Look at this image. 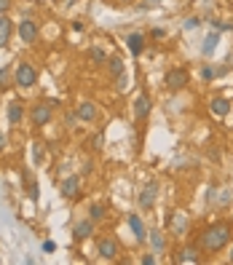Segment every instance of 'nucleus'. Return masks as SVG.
Listing matches in <instances>:
<instances>
[{
	"label": "nucleus",
	"instance_id": "nucleus-9",
	"mask_svg": "<svg viewBox=\"0 0 233 265\" xmlns=\"http://www.w3.org/2000/svg\"><path fill=\"white\" fill-rule=\"evenodd\" d=\"M25 115H27V110H25V105H22L19 99L8 102V124H11V126H22Z\"/></svg>",
	"mask_w": 233,
	"mask_h": 265
},
{
	"label": "nucleus",
	"instance_id": "nucleus-12",
	"mask_svg": "<svg viewBox=\"0 0 233 265\" xmlns=\"http://www.w3.org/2000/svg\"><path fill=\"white\" fill-rule=\"evenodd\" d=\"M129 228H132V233H134V241H139V244L147 238L145 222H142V217H139V214H129Z\"/></svg>",
	"mask_w": 233,
	"mask_h": 265
},
{
	"label": "nucleus",
	"instance_id": "nucleus-28",
	"mask_svg": "<svg viewBox=\"0 0 233 265\" xmlns=\"http://www.w3.org/2000/svg\"><path fill=\"white\" fill-rule=\"evenodd\" d=\"M43 252H46V255H51V252H56V244H54L51 238H46V241H43Z\"/></svg>",
	"mask_w": 233,
	"mask_h": 265
},
{
	"label": "nucleus",
	"instance_id": "nucleus-38",
	"mask_svg": "<svg viewBox=\"0 0 233 265\" xmlns=\"http://www.w3.org/2000/svg\"><path fill=\"white\" fill-rule=\"evenodd\" d=\"M49 3H56V0H49Z\"/></svg>",
	"mask_w": 233,
	"mask_h": 265
},
{
	"label": "nucleus",
	"instance_id": "nucleus-16",
	"mask_svg": "<svg viewBox=\"0 0 233 265\" xmlns=\"http://www.w3.org/2000/svg\"><path fill=\"white\" fill-rule=\"evenodd\" d=\"M174 262H180V265L199 262V249H193V247H185V249H180V255L174 257Z\"/></svg>",
	"mask_w": 233,
	"mask_h": 265
},
{
	"label": "nucleus",
	"instance_id": "nucleus-15",
	"mask_svg": "<svg viewBox=\"0 0 233 265\" xmlns=\"http://www.w3.org/2000/svg\"><path fill=\"white\" fill-rule=\"evenodd\" d=\"M91 233H94V222H91V220H80V222H75V228H73V238H75V241H86Z\"/></svg>",
	"mask_w": 233,
	"mask_h": 265
},
{
	"label": "nucleus",
	"instance_id": "nucleus-25",
	"mask_svg": "<svg viewBox=\"0 0 233 265\" xmlns=\"http://www.w3.org/2000/svg\"><path fill=\"white\" fill-rule=\"evenodd\" d=\"M199 24H201V19H199V16H188V19H185V30H196Z\"/></svg>",
	"mask_w": 233,
	"mask_h": 265
},
{
	"label": "nucleus",
	"instance_id": "nucleus-20",
	"mask_svg": "<svg viewBox=\"0 0 233 265\" xmlns=\"http://www.w3.org/2000/svg\"><path fill=\"white\" fill-rule=\"evenodd\" d=\"M217 43H220V35H217V32H209L206 38H204V43H201V54H204V56H212L215 48H217Z\"/></svg>",
	"mask_w": 233,
	"mask_h": 265
},
{
	"label": "nucleus",
	"instance_id": "nucleus-23",
	"mask_svg": "<svg viewBox=\"0 0 233 265\" xmlns=\"http://www.w3.org/2000/svg\"><path fill=\"white\" fill-rule=\"evenodd\" d=\"M126 89H129V75L121 72V75L115 78V91H126Z\"/></svg>",
	"mask_w": 233,
	"mask_h": 265
},
{
	"label": "nucleus",
	"instance_id": "nucleus-32",
	"mask_svg": "<svg viewBox=\"0 0 233 265\" xmlns=\"http://www.w3.org/2000/svg\"><path fill=\"white\" fill-rule=\"evenodd\" d=\"M8 8H11V0H0V14H8Z\"/></svg>",
	"mask_w": 233,
	"mask_h": 265
},
{
	"label": "nucleus",
	"instance_id": "nucleus-29",
	"mask_svg": "<svg viewBox=\"0 0 233 265\" xmlns=\"http://www.w3.org/2000/svg\"><path fill=\"white\" fill-rule=\"evenodd\" d=\"M8 86V70H0V89Z\"/></svg>",
	"mask_w": 233,
	"mask_h": 265
},
{
	"label": "nucleus",
	"instance_id": "nucleus-13",
	"mask_svg": "<svg viewBox=\"0 0 233 265\" xmlns=\"http://www.w3.org/2000/svg\"><path fill=\"white\" fill-rule=\"evenodd\" d=\"M126 46H129V51L134 56H139L145 51V35L142 32H129V35H126Z\"/></svg>",
	"mask_w": 233,
	"mask_h": 265
},
{
	"label": "nucleus",
	"instance_id": "nucleus-8",
	"mask_svg": "<svg viewBox=\"0 0 233 265\" xmlns=\"http://www.w3.org/2000/svg\"><path fill=\"white\" fill-rule=\"evenodd\" d=\"M75 118H78V120H86V124L97 120V105L89 102V99L78 102V105H75Z\"/></svg>",
	"mask_w": 233,
	"mask_h": 265
},
{
	"label": "nucleus",
	"instance_id": "nucleus-35",
	"mask_svg": "<svg viewBox=\"0 0 233 265\" xmlns=\"http://www.w3.org/2000/svg\"><path fill=\"white\" fill-rule=\"evenodd\" d=\"M6 145H8V139H6V134H3V131H0V153L6 150Z\"/></svg>",
	"mask_w": 233,
	"mask_h": 265
},
{
	"label": "nucleus",
	"instance_id": "nucleus-27",
	"mask_svg": "<svg viewBox=\"0 0 233 265\" xmlns=\"http://www.w3.org/2000/svg\"><path fill=\"white\" fill-rule=\"evenodd\" d=\"M201 78H204V80H215L217 72H215L212 67H204V70H201Z\"/></svg>",
	"mask_w": 233,
	"mask_h": 265
},
{
	"label": "nucleus",
	"instance_id": "nucleus-3",
	"mask_svg": "<svg viewBox=\"0 0 233 265\" xmlns=\"http://www.w3.org/2000/svg\"><path fill=\"white\" fill-rule=\"evenodd\" d=\"M164 83H166V89H169V91H182V89L190 83V72H188V70H182V67H172V70L166 72Z\"/></svg>",
	"mask_w": 233,
	"mask_h": 265
},
{
	"label": "nucleus",
	"instance_id": "nucleus-14",
	"mask_svg": "<svg viewBox=\"0 0 233 265\" xmlns=\"http://www.w3.org/2000/svg\"><path fill=\"white\" fill-rule=\"evenodd\" d=\"M209 113L217 115V118H225L230 113V102L225 99V96H215V99L209 102Z\"/></svg>",
	"mask_w": 233,
	"mask_h": 265
},
{
	"label": "nucleus",
	"instance_id": "nucleus-22",
	"mask_svg": "<svg viewBox=\"0 0 233 265\" xmlns=\"http://www.w3.org/2000/svg\"><path fill=\"white\" fill-rule=\"evenodd\" d=\"M150 241H153L156 252H164V236H161V231H150Z\"/></svg>",
	"mask_w": 233,
	"mask_h": 265
},
{
	"label": "nucleus",
	"instance_id": "nucleus-10",
	"mask_svg": "<svg viewBox=\"0 0 233 265\" xmlns=\"http://www.w3.org/2000/svg\"><path fill=\"white\" fill-rule=\"evenodd\" d=\"M62 196L65 198H78L80 196V177L78 174H73V177H67L65 182H62Z\"/></svg>",
	"mask_w": 233,
	"mask_h": 265
},
{
	"label": "nucleus",
	"instance_id": "nucleus-37",
	"mask_svg": "<svg viewBox=\"0 0 233 265\" xmlns=\"http://www.w3.org/2000/svg\"><path fill=\"white\" fill-rule=\"evenodd\" d=\"M228 260H230V262H233V247H230V255H228Z\"/></svg>",
	"mask_w": 233,
	"mask_h": 265
},
{
	"label": "nucleus",
	"instance_id": "nucleus-6",
	"mask_svg": "<svg viewBox=\"0 0 233 265\" xmlns=\"http://www.w3.org/2000/svg\"><path fill=\"white\" fill-rule=\"evenodd\" d=\"M16 32H19L22 43H35V40H38V35H40V27H38L32 19H22L19 27H16Z\"/></svg>",
	"mask_w": 233,
	"mask_h": 265
},
{
	"label": "nucleus",
	"instance_id": "nucleus-19",
	"mask_svg": "<svg viewBox=\"0 0 233 265\" xmlns=\"http://www.w3.org/2000/svg\"><path fill=\"white\" fill-rule=\"evenodd\" d=\"M11 32H14V24H11V19H6V14H3V16H0V48L8 46Z\"/></svg>",
	"mask_w": 233,
	"mask_h": 265
},
{
	"label": "nucleus",
	"instance_id": "nucleus-1",
	"mask_svg": "<svg viewBox=\"0 0 233 265\" xmlns=\"http://www.w3.org/2000/svg\"><path fill=\"white\" fill-rule=\"evenodd\" d=\"M230 236H233V225L230 222H215V225H209L206 231L199 236V241H201V249L204 252L215 255V252L225 249L230 244Z\"/></svg>",
	"mask_w": 233,
	"mask_h": 265
},
{
	"label": "nucleus",
	"instance_id": "nucleus-18",
	"mask_svg": "<svg viewBox=\"0 0 233 265\" xmlns=\"http://www.w3.org/2000/svg\"><path fill=\"white\" fill-rule=\"evenodd\" d=\"M89 62L94 65V67H102L104 62H108V51L99 48V46H91V48H89Z\"/></svg>",
	"mask_w": 233,
	"mask_h": 265
},
{
	"label": "nucleus",
	"instance_id": "nucleus-34",
	"mask_svg": "<svg viewBox=\"0 0 233 265\" xmlns=\"http://www.w3.org/2000/svg\"><path fill=\"white\" fill-rule=\"evenodd\" d=\"M161 3V0H145V3H142V8H156Z\"/></svg>",
	"mask_w": 233,
	"mask_h": 265
},
{
	"label": "nucleus",
	"instance_id": "nucleus-2",
	"mask_svg": "<svg viewBox=\"0 0 233 265\" xmlns=\"http://www.w3.org/2000/svg\"><path fill=\"white\" fill-rule=\"evenodd\" d=\"M14 83L19 89H32L38 83V70H35L30 62H19L14 67Z\"/></svg>",
	"mask_w": 233,
	"mask_h": 265
},
{
	"label": "nucleus",
	"instance_id": "nucleus-4",
	"mask_svg": "<svg viewBox=\"0 0 233 265\" xmlns=\"http://www.w3.org/2000/svg\"><path fill=\"white\" fill-rule=\"evenodd\" d=\"M51 102H35L32 105V110H30V124L35 126V129H40V126H46V124H49V120H51Z\"/></svg>",
	"mask_w": 233,
	"mask_h": 265
},
{
	"label": "nucleus",
	"instance_id": "nucleus-21",
	"mask_svg": "<svg viewBox=\"0 0 233 265\" xmlns=\"http://www.w3.org/2000/svg\"><path fill=\"white\" fill-rule=\"evenodd\" d=\"M104 217H108V207H102V203H94V207L89 209V220L91 222H102Z\"/></svg>",
	"mask_w": 233,
	"mask_h": 265
},
{
	"label": "nucleus",
	"instance_id": "nucleus-31",
	"mask_svg": "<svg viewBox=\"0 0 233 265\" xmlns=\"http://www.w3.org/2000/svg\"><path fill=\"white\" fill-rule=\"evenodd\" d=\"M73 30H75V32H83V30H86V24L80 22V19H75V22H73Z\"/></svg>",
	"mask_w": 233,
	"mask_h": 265
},
{
	"label": "nucleus",
	"instance_id": "nucleus-11",
	"mask_svg": "<svg viewBox=\"0 0 233 265\" xmlns=\"http://www.w3.org/2000/svg\"><path fill=\"white\" fill-rule=\"evenodd\" d=\"M150 110H153V102H150V96L139 94L137 99H134V115H137L139 120H145V118L150 115Z\"/></svg>",
	"mask_w": 233,
	"mask_h": 265
},
{
	"label": "nucleus",
	"instance_id": "nucleus-17",
	"mask_svg": "<svg viewBox=\"0 0 233 265\" xmlns=\"http://www.w3.org/2000/svg\"><path fill=\"white\" fill-rule=\"evenodd\" d=\"M104 65H108V75H110V78H118L121 72H126V65H123L121 56H110Z\"/></svg>",
	"mask_w": 233,
	"mask_h": 265
},
{
	"label": "nucleus",
	"instance_id": "nucleus-5",
	"mask_svg": "<svg viewBox=\"0 0 233 265\" xmlns=\"http://www.w3.org/2000/svg\"><path fill=\"white\" fill-rule=\"evenodd\" d=\"M97 255L102 257V260H115L121 255V247H118V241H115L113 236H104V238H99L97 241Z\"/></svg>",
	"mask_w": 233,
	"mask_h": 265
},
{
	"label": "nucleus",
	"instance_id": "nucleus-26",
	"mask_svg": "<svg viewBox=\"0 0 233 265\" xmlns=\"http://www.w3.org/2000/svg\"><path fill=\"white\" fill-rule=\"evenodd\" d=\"M46 158V150H43V145L38 142V145H35V164H40Z\"/></svg>",
	"mask_w": 233,
	"mask_h": 265
},
{
	"label": "nucleus",
	"instance_id": "nucleus-36",
	"mask_svg": "<svg viewBox=\"0 0 233 265\" xmlns=\"http://www.w3.org/2000/svg\"><path fill=\"white\" fill-rule=\"evenodd\" d=\"M102 145H104V139H102V134L94 139V150H102Z\"/></svg>",
	"mask_w": 233,
	"mask_h": 265
},
{
	"label": "nucleus",
	"instance_id": "nucleus-30",
	"mask_svg": "<svg viewBox=\"0 0 233 265\" xmlns=\"http://www.w3.org/2000/svg\"><path fill=\"white\" fill-rule=\"evenodd\" d=\"M164 35H166V30H161V27L150 30V38H164Z\"/></svg>",
	"mask_w": 233,
	"mask_h": 265
},
{
	"label": "nucleus",
	"instance_id": "nucleus-33",
	"mask_svg": "<svg viewBox=\"0 0 233 265\" xmlns=\"http://www.w3.org/2000/svg\"><path fill=\"white\" fill-rule=\"evenodd\" d=\"M139 262H142V265H153V262H156V257H153V255H145Z\"/></svg>",
	"mask_w": 233,
	"mask_h": 265
},
{
	"label": "nucleus",
	"instance_id": "nucleus-7",
	"mask_svg": "<svg viewBox=\"0 0 233 265\" xmlns=\"http://www.w3.org/2000/svg\"><path fill=\"white\" fill-rule=\"evenodd\" d=\"M158 198V182H147L142 190H139V209H150Z\"/></svg>",
	"mask_w": 233,
	"mask_h": 265
},
{
	"label": "nucleus",
	"instance_id": "nucleus-24",
	"mask_svg": "<svg viewBox=\"0 0 233 265\" xmlns=\"http://www.w3.org/2000/svg\"><path fill=\"white\" fill-rule=\"evenodd\" d=\"M209 24H212V30H220V32L233 30V24H230V22H220V19H209Z\"/></svg>",
	"mask_w": 233,
	"mask_h": 265
}]
</instances>
